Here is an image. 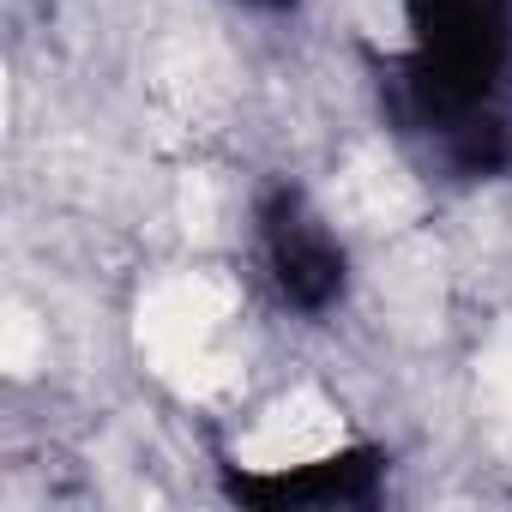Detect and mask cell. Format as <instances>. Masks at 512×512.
I'll list each match as a JSON object with an SVG mask.
<instances>
[{
	"label": "cell",
	"instance_id": "cell-1",
	"mask_svg": "<svg viewBox=\"0 0 512 512\" xmlns=\"http://www.w3.org/2000/svg\"><path fill=\"white\" fill-rule=\"evenodd\" d=\"M404 103L416 133L464 175L512 151V0H398Z\"/></svg>",
	"mask_w": 512,
	"mask_h": 512
},
{
	"label": "cell",
	"instance_id": "cell-3",
	"mask_svg": "<svg viewBox=\"0 0 512 512\" xmlns=\"http://www.w3.org/2000/svg\"><path fill=\"white\" fill-rule=\"evenodd\" d=\"M380 470H386V452L350 446L296 470H247L235 476V494L253 506H368L380 494Z\"/></svg>",
	"mask_w": 512,
	"mask_h": 512
},
{
	"label": "cell",
	"instance_id": "cell-4",
	"mask_svg": "<svg viewBox=\"0 0 512 512\" xmlns=\"http://www.w3.org/2000/svg\"><path fill=\"white\" fill-rule=\"evenodd\" d=\"M247 7H266V13H284V7H296V0H247Z\"/></svg>",
	"mask_w": 512,
	"mask_h": 512
},
{
	"label": "cell",
	"instance_id": "cell-2",
	"mask_svg": "<svg viewBox=\"0 0 512 512\" xmlns=\"http://www.w3.org/2000/svg\"><path fill=\"white\" fill-rule=\"evenodd\" d=\"M260 253H266V272H272L278 296L296 314L338 308V296L350 284V260H344V241L326 229V217L308 205V193L272 187L260 199Z\"/></svg>",
	"mask_w": 512,
	"mask_h": 512
}]
</instances>
